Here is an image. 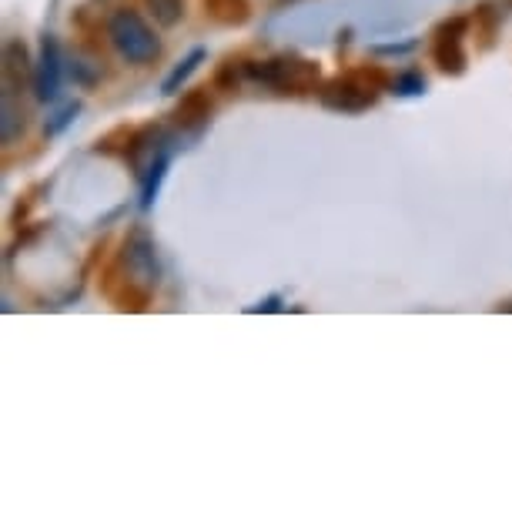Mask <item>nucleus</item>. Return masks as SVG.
<instances>
[{
    "label": "nucleus",
    "mask_w": 512,
    "mask_h": 512,
    "mask_svg": "<svg viewBox=\"0 0 512 512\" xmlns=\"http://www.w3.org/2000/svg\"><path fill=\"white\" fill-rule=\"evenodd\" d=\"M248 81H255L258 88L282 94V98H308V94H318L325 84L322 64L312 61V57L282 51L272 54L265 61H251L248 64Z\"/></svg>",
    "instance_id": "nucleus-4"
},
{
    "label": "nucleus",
    "mask_w": 512,
    "mask_h": 512,
    "mask_svg": "<svg viewBox=\"0 0 512 512\" xmlns=\"http://www.w3.org/2000/svg\"><path fill=\"white\" fill-rule=\"evenodd\" d=\"M205 61H208L205 47H191V51L181 57V61L168 71V77L161 81V94H164V98H175V94L185 91V84L191 81V74H195Z\"/></svg>",
    "instance_id": "nucleus-9"
},
{
    "label": "nucleus",
    "mask_w": 512,
    "mask_h": 512,
    "mask_svg": "<svg viewBox=\"0 0 512 512\" xmlns=\"http://www.w3.org/2000/svg\"><path fill=\"white\" fill-rule=\"evenodd\" d=\"M81 108H84L81 101H67L64 108H57V111L51 114V118H47V124H44V138L51 141V138H57V134H64V131L77 121V114H81Z\"/></svg>",
    "instance_id": "nucleus-16"
},
{
    "label": "nucleus",
    "mask_w": 512,
    "mask_h": 512,
    "mask_svg": "<svg viewBox=\"0 0 512 512\" xmlns=\"http://www.w3.org/2000/svg\"><path fill=\"white\" fill-rule=\"evenodd\" d=\"M161 285V258L154 235L144 225H131L121 248L101 272V295L118 312H148Z\"/></svg>",
    "instance_id": "nucleus-1"
},
{
    "label": "nucleus",
    "mask_w": 512,
    "mask_h": 512,
    "mask_svg": "<svg viewBox=\"0 0 512 512\" xmlns=\"http://www.w3.org/2000/svg\"><path fill=\"white\" fill-rule=\"evenodd\" d=\"M285 298L282 295H268V298H262V302H255V305H248L245 312L248 315H272V312H285Z\"/></svg>",
    "instance_id": "nucleus-19"
},
{
    "label": "nucleus",
    "mask_w": 512,
    "mask_h": 512,
    "mask_svg": "<svg viewBox=\"0 0 512 512\" xmlns=\"http://www.w3.org/2000/svg\"><path fill=\"white\" fill-rule=\"evenodd\" d=\"M144 4H148L154 24L164 27V31H175L188 14V0H144Z\"/></svg>",
    "instance_id": "nucleus-14"
},
{
    "label": "nucleus",
    "mask_w": 512,
    "mask_h": 512,
    "mask_svg": "<svg viewBox=\"0 0 512 512\" xmlns=\"http://www.w3.org/2000/svg\"><path fill=\"white\" fill-rule=\"evenodd\" d=\"M392 77L382 64H359L335 74L322 84L318 101L332 114H365L382 101V91H392Z\"/></svg>",
    "instance_id": "nucleus-3"
},
{
    "label": "nucleus",
    "mask_w": 512,
    "mask_h": 512,
    "mask_svg": "<svg viewBox=\"0 0 512 512\" xmlns=\"http://www.w3.org/2000/svg\"><path fill=\"white\" fill-rule=\"evenodd\" d=\"M415 44H419V41H402V44H385V47H372V51H375V54H395V57H399V54H409V51H415Z\"/></svg>",
    "instance_id": "nucleus-20"
},
{
    "label": "nucleus",
    "mask_w": 512,
    "mask_h": 512,
    "mask_svg": "<svg viewBox=\"0 0 512 512\" xmlns=\"http://www.w3.org/2000/svg\"><path fill=\"white\" fill-rule=\"evenodd\" d=\"M27 91H34V61L31 54H27V44L11 37V41L4 44V91H0V134H4V144L11 148L24 138L27 124H31V94L27 98Z\"/></svg>",
    "instance_id": "nucleus-2"
},
{
    "label": "nucleus",
    "mask_w": 512,
    "mask_h": 512,
    "mask_svg": "<svg viewBox=\"0 0 512 512\" xmlns=\"http://www.w3.org/2000/svg\"><path fill=\"white\" fill-rule=\"evenodd\" d=\"M472 34V17L469 14H452L432 27L429 37V54L432 64L442 77H462L469 71V51L466 37Z\"/></svg>",
    "instance_id": "nucleus-6"
},
{
    "label": "nucleus",
    "mask_w": 512,
    "mask_h": 512,
    "mask_svg": "<svg viewBox=\"0 0 512 512\" xmlns=\"http://www.w3.org/2000/svg\"><path fill=\"white\" fill-rule=\"evenodd\" d=\"M108 41L118 51V57L128 67H151L161 57V37L151 27V21L134 7H118L108 17Z\"/></svg>",
    "instance_id": "nucleus-5"
},
{
    "label": "nucleus",
    "mask_w": 512,
    "mask_h": 512,
    "mask_svg": "<svg viewBox=\"0 0 512 512\" xmlns=\"http://www.w3.org/2000/svg\"><path fill=\"white\" fill-rule=\"evenodd\" d=\"M47 191V185H34V188H27L24 195H21V201H17V208H14V215H11V228L17 231V228H24L27 225V215H31V211L37 208V195H44Z\"/></svg>",
    "instance_id": "nucleus-17"
},
{
    "label": "nucleus",
    "mask_w": 512,
    "mask_h": 512,
    "mask_svg": "<svg viewBox=\"0 0 512 512\" xmlns=\"http://www.w3.org/2000/svg\"><path fill=\"white\" fill-rule=\"evenodd\" d=\"M248 57L245 54H228L225 61L218 64V71H215V91H225V94H238L241 91V84L248 81Z\"/></svg>",
    "instance_id": "nucleus-11"
},
{
    "label": "nucleus",
    "mask_w": 512,
    "mask_h": 512,
    "mask_svg": "<svg viewBox=\"0 0 512 512\" xmlns=\"http://www.w3.org/2000/svg\"><path fill=\"white\" fill-rule=\"evenodd\" d=\"M67 71L81 88H94V84L101 81V64L98 61H84V57H74L71 64H67Z\"/></svg>",
    "instance_id": "nucleus-18"
},
{
    "label": "nucleus",
    "mask_w": 512,
    "mask_h": 512,
    "mask_svg": "<svg viewBox=\"0 0 512 512\" xmlns=\"http://www.w3.org/2000/svg\"><path fill=\"white\" fill-rule=\"evenodd\" d=\"M469 17H472V31H476V37H479V51H489L492 41H496V34H499L502 11H496V4H479Z\"/></svg>",
    "instance_id": "nucleus-13"
},
{
    "label": "nucleus",
    "mask_w": 512,
    "mask_h": 512,
    "mask_svg": "<svg viewBox=\"0 0 512 512\" xmlns=\"http://www.w3.org/2000/svg\"><path fill=\"white\" fill-rule=\"evenodd\" d=\"M61 81H64L61 41H57V34L44 31L41 34V47H37V57H34V94H37V104L57 101V94H61Z\"/></svg>",
    "instance_id": "nucleus-8"
},
{
    "label": "nucleus",
    "mask_w": 512,
    "mask_h": 512,
    "mask_svg": "<svg viewBox=\"0 0 512 512\" xmlns=\"http://www.w3.org/2000/svg\"><path fill=\"white\" fill-rule=\"evenodd\" d=\"M425 91H429V81L419 67H405L402 74L392 77V94H399V98H419Z\"/></svg>",
    "instance_id": "nucleus-15"
},
{
    "label": "nucleus",
    "mask_w": 512,
    "mask_h": 512,
    "mask_svg": "<svg viewBox=\"0 0 512 512\" xmlns=\"http://www.w3.org/2000/svg\"><path fill=\"white\" fill-rule=\"evenodd\" d=\"M499 312H512V302H502V305H499Z\"/></svg>",
    "instance_id": "nucleus-21"
},
{
    "label": "nucleus",
    "mask_w": 512,
    "mask_h": 512,
    "mask_svg": "<svg viewBox=\"0 0 512 512\" xmlns=\"http://www.w3.org/2000/svg\"><path fill=\"white\" fill-rule=\"evenodd\" d=\"M205 11L221 27H245L251 21V0H205Z\"/></svg>",
    "instance_id": "nucleus-12"
},
{
    "label": "nucleus",
    "mask_w": 512,
    "mask_h": 512,
    "mask_svg": "<svg viewBox=\"0 0 512 512\" xmlns=\"http://www.w3.org/2000/svg\"><path fill=\"white\" fill-rule=\"evenodd\" d=\"M499 4H502V7H512V0H499Z\"/></svg>",
    "instance_id": "nucleus-22"
},
{
    "label": "nucleus",
    "mask_w": 512,
    "mask_h": 512,
    "mask_svg": "<svg viewBox=\"0 0 512 512\" xmlns=\"http://www.w3.org/2000/svg\"><path fill=\"white\" fill-rule=\"evenodd\" d=\"M171 161H175V151L161 154V158L154 161L151 168L138 178V185H141V201H138V205H141V211H151L154 208V201H158V191L164 185V178H168Z\"/></svg>",
    "instance_id": "nucleus-10"
},
{
    "label": "nucleus",
    "mask_w": 512,
    "mask_h": 512,
    "mask_svg": "<svg viewBox=\"0 0 512 512\" xmlns=\"http://www.w3.org/2000/svg\"><path fill=\"white\" fill-rule=\"evenodd\" d=\"M215 84L211 88H191L181 94V101L171 111V131L178 134V141H198L208 131L211 118H215Z\"/></svg>",
    "instance_id": "nucleus-7"
}]
</instances>
